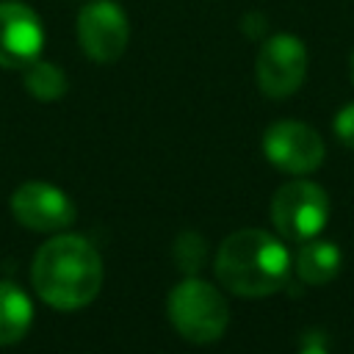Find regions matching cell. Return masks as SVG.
Returning <instances> with one entry per match:
<instances>
[{
	"instance_id": "cell-1",
	"label": "cell",
	"mask_w": 354,
	"mask_h": 354,
	"mask_svg": "<svg viewBox=\"0 0 354 354\" xmlns=\"http://www.w3.org/2000/svg\"><path fill=\"white\" fill-rule=\"evenodd\" d=\"M36 293L55 310H80L102 288V257L83 235H55L33 257Z\"/></svg>"
},
{
	"instance_id": "cell-2",
	"label": "cell",
	"mask_w": 354,
	"mask_h": 354,
	"mask_svg": "<svg viewBox=\"0 0 354 354\" xmlns=\"http://www.w3.org/2000/svg\"><path fill=\"white\" fill-rule=\"evenodd\" d=\"M218 282L246 299L277 293L290 277V254L282 241L266 230H238L224 238L216 254Z\"/></svg>"
},
{
	"instance_id": "cell-3",
	"label": "cell",
	"mask_w": 354,
	"mask_h": 354,
	"mask_svg": "<svg viewBox=\"0 0 354 354\" xmlns=\"http://www.w3.org/2000/svg\"><path fill=\"white\" fill-rule=\"evenodd\" d=\"M169 321L191 343H213L230 324L227 299L205 279L185 277L169 293Z\"/></svg>"
},
{
	"instance_id": "cell-4",
	"label": "cell",
	"mask_w": 354,
	"mask_h": 354,
	"mask_svg": "<svg viewBox=\"0 0 354 354\" xmlns=\"http://www.w3.org/2000/svg\"><path fill=\"white\" fill-rule=\"evenodd\" d=\"M329 218L326 191L313 180H290L271 199V221L277 232L288 241L315 238Z\"/></svg>"
},
{
	"instance_id": "cell-5",
	"label": "cell",
	"mask_w": 354,
	"mask_h": 354,
	"mask_svg": "<svg viewBox=\"0 0 354 354\" xmlns=\"http://www.w3.org/2000/svg\"><path fill=\"white\" fill-rule=\"evenodd\" d=\"M257 86L266 97H290L307 75V47L293 33H274L263 41L257 53Z\"/></svg>"
},
{
	"instance_id": "cell-6",
	"label": "cell",
	"mask_w": 354,
	"mask_h": 354,
	"mask_svg": "<svg viewBox=\"0 0 354 354\" xmlns=\"http://www.w3.org/2000/svg\"><path fill=\"white\" fill-rule=\"evenodd\" d=\"M77 41L97 64H113L122 58L130 41V22L122 6L113 0L86 3L77 14Z\"/></svg>"
},
{
	"instance_id": "cell-7",
	"label": "cell",
	"mask_w": 354,
	"mask_h": 354,
	"mask_svg": "<svg viewBox=\"0 0 354 354\" xmlns=\"http://www.w3.org/2000/svg\"><path fill=\"white\" fill-rule=\"evenodd\" d=\"M263 152L279 171L310 174L324 163V138L304 122L282 119L266 130Z\"/></svg>"
},
{
	"instance_id": "cell-8",
	"label": "cell",
	"mask_w": 354,
	"mask_h": 354,
	"mask_svg": "<svg viewBox=\"0 0 354 354\" xmlns=\"http://www.w3.org/2000/svg\"><path fill=\"white\" fill-rule=\"evenodd\" d=\"M41 47H44V28L39 14L19 0H3L0 3V66L25 69L30 61L41 55Z\"/></svg>"
},
{
	"instance_id": "cell-9",
	"label": "cell",
	"mask_w": 354,
	"mask_h": 354,
	"mask_svg": "<svg viewBox=\"0 0 354 354\" xmlns=\"http://www.w3.org/2000/svg\"><path fill=\"white\" fill-rule=\"evenodd\" d=\"M14 218L36 232H61L75 221L72 199L50 183H22L11 196Z\"/></svg>"
},
{
	"instance_id": "cell-10",
	"label": "cell",
	"mask_w": 354,
	"mask_h": 354,
	"mask_svg": "<svg viewBox=\"0 0 354 354\" xmlns=\"http://www.w3.org/2000/svg\"><path fill=\"white\" fill-rule=\"evenodd\" d=\"M340 263H343V254H340V249L332 241L310 238V241H301V246L296 252V266L293 268H296L301 282L324 285V282L337 277Z\"/></svg>"
},
{
	"instance_id": "cell-11",
	"label": "cell",
	"mask_w": 354,
	"mask_h": 354,
	"mask_svg": "<svg viewBox=\"0 0 354 354\" xmlns=\"http://www.w3.org/2000/svg\"><path fill=\"white\" fill-rule=\"evenodd\" d=\"M33 321V304L14 282L0 279V346L22 340Z\"/></svg>"
},
{
	"instance_id": "cell-12",
	"label": "cell",
	"mask_w": 354,
	"mask_h": 354,
	"mask_svg": "<svg viewBox=\"0 0 354 354\" xmlns=\"http://www.w3.org/2000/svg\"><path fill=\"white\" fill-rule=\"evenodd\" d=\"M22 83H25L28 94L36 97V100H41V102L61 100V97L66 94V88H69L66 75H64L55 64L41 61V58L30 61V64L22 69Z\"/></svg>"
},
{
	"instance_id": "cell-13",
	"label": "cell",
	"mask_w": 354,
	"mask_h": 354,
	"mask_svg": "<svg viewBox=\"0 0 354 354\" xmlns=\"http://www.w3.org/2000/svg\"><path fill=\"white\" fill-rule=\"evenodd\" d=\"M207 260V243L199 232H180L174 241V263L185 277H196V271H202Z\"/></svg>"
},
{
	"instance_id": "cell-14",
	"label": "cell",
	"mask_w": 354,
	"mask_h": 354,
	"mask_svg": "<svg viewBox=\"0 0 354 354\" xmlns=\"http://www.w3.org/2000/svg\"><path fill=\"white\" fill-rule=\"evenodd\" d=\"M332 127H335V136H337V141L354 149V102L343 105V108L335 113V122H332Z\"/></svg>"
},
{
	"instance_id": "cell-15",
	"label": "cell",
	"mask_w": 354,
	"mask_h": 354,
	"mask_svg": "<svg viewBox=\"0 0 354 354\" xmlns=\"http://www.w3.org/2000/svg\"><path fill=\"white\" fill-rule=\"evenodd\" d=\"M299 354H329L326 346H324V335H318V332L304 335V340H301V351H299Z\"/></svg>"
},
{
	"instance_id": "cell-16",
	"label": "cell",
	"mask_w": 354,
	"mask_h": 354,
	"mask_svg": "<svg viewBox=\"0 0 354 354\" xmlns=\"http://www.w3.org/2000/svg\"><path fill=\"white\" fill-rule=\"evenodd\" d=\"M241 28L246 30V36H252V39H257L260 33H266V19L260 17V14H249L243 22H241Z\"/></svg>"
},
{
	"instance_id": "cell-17",
	"label": "cell",
	"mask_w": 354,
	"mask_h": 354,
	"mask_svg": "<svg viewBox=\"0 0 354 354\" xmlns=\"http://www.w3.org/2000/svg\"><path fill=\"white\" fill-rule=\"evenodd\" d=\"M348 72H351V83H354V53H351V61H348Z\"/></svg>"
}]
</instances>
